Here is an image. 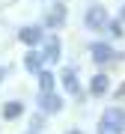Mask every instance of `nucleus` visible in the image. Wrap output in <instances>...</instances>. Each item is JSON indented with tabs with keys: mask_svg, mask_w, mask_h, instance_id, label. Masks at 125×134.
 Listing matches in <instances>:
<instances>
[{
	"mask_svg": "<svg viewBox=\"0 0 125 134\" xmlns=\"http://www.w3.org/2000/svg\"><path fill=\"white\" fill-rule=\"evenodd\" d=\"M72 134H81V131H72Z\"/></svg>",
	"mask_w": 125,
	"mask_h": 134,
	"instance_id": "obj_16",
	"label": "nucleus"
},
{
	"mask_svg": "<svg viewBox=\"0 0 125 134\" xmlns=\"http://www.w3.org/2000/svg\"><path fill=\"white\" fill-rule=\"evenodd\" d=\"M89 51H92V60H95V63H107V60H113V51H110V45H107V42H95Z\"/></svg>",
	"mask_w": 125,
	"mask_h": 134,
	"instance_id": "obj_5",
	"label": "nucleus"
},
{
	"mask_svg": "<svg viewBox=\"0 0 125 134\" xmlns=\"http://www.w3.org/2000/svg\"><path fill=\"white\" fill-rule=\"evenodd\" d=\"M119 96H122V98H125V83H122V86H119Z\"/></svg>",
	"mask_w": 125,
	"mask_h": 134,
	"instance_id": "obj_14",
	"label": "nucleus"
},
{
	"mask_svg": "<svg viewBox=\"0 0 125 134\" xmlns=\"http://www.w3.org/2000/svg\"><path fill=\"white\" fill-rule=\"evenodd\" d=\"M107 24V12L101 9V6H92V9H87V27L89 30H101Z\"/></svg>",
	"mask_w": 125,
	"mask_h": 134,
	"instance_id": "obj_3",
	"label": "nucleus"
},
{
	"mask_svg": "<svg viewBox=\"0 0 125 134\" xmlns=\"http://www.w3.org/2000/svg\"><path fill=\"white\" fill-rule=\"evenodd\" d=\"M104 27H107V30H110V33H113L116 39H119V36H122V27H119V21H116V24H104Z\"/></svg>",
	"mask_w": 125,
	"mask_h": 134,
	"instance_id": "obj_13",
	"label": "nucleus"
},
{
	"mask_svg": "<svg viewBox=\"0 0 125 134\" xmlns=\"http://www.w3.org/2000/svg\"><path fill=\"white\" fill-rule=\"evenodd\" d=\"M3 75H6V72H3V69H0V81H3Z\"/></svg>",
	"mask_w": 125,
	"mask_h": 134,
	"instance_id": "obj_15",
	"label": "nucleus"
},
{
	"mask_svg": "<svg viewBox=\"0 0 125 134\" xmlns=\"http://www.w3.org/2000/svg\"><path fill=\"white\" fill-rule=\"evenodd\" d=\"M18 39L27 42V45H36V42H42V30H39V27H24L18 33Z\"/></svg>",
	"mask_w": 125,
	"mask_h": 134,
	"instance_id": "obj_6",
	"label": "nucleus"
},
{
	"mask_svg": "<svg viewBox=\"0 0 125 134\" xmlns=\"http://www.w3.org/2000/svg\"><path fill=\"white\" fill-rule=\"evenodd\" d=\"M27 69L39 75V57H36V54H30V57H27Z\"/></svg>",
	"mask_w": 125,
	"mask_h": 134,
	"instance_id": "obj_12",
	"label": "nucleus"
},
{
	"mask_svg": "<svg viewBox=\"0 0 125 134\" xmlns=\"http://www.w3.org/2000/svg\"><path fill=\"white\" fill-rule=\"evenodd\" d=\"M42 60H48V63H57L60 60V39L57 36H45L42 39Z\"/></svg>",
	"mask_w": 125,
	"mask_h": 134,
	"instance_id": "obj_2",
	"label": "nucleus"
},
{
	"mask_svg": "<svg viewBox=\"0 0 125 134\" xmlns=\"http://www.w3.org/2000/svg\"><path fill=\"white\" fill-rule=\"evenodd\" d=\"M39 86H42V92H48V90H54V75L51 72H39Z\"/></svg>",
	"mask_w": 125,
	"mask_h": 134,
	"instance_id": "obj_10",
	"label": "nucleus"
},
{
	"mask_svg": "<svg viewBox=\"0 0 125 134\" xmlns=\"http://www.w3.org/2000/svg\"><path fill=\"white\" fill-rule=\"evenodd\" d=\"M21 113H24V104H21V101H9V104L3 107V116H6V119H18Z\"/></svg>",
	"mask_w": 125,
	"mask_h": 134,
	"instance_id": "obj_9",
	"label": "nucleus"
},
{
	"mask_svg": "<svg viewBox=\"0 0 125 134\" xmlns=\"http://www.w3.org/2000/svg\"><path fill=\"white\" fill-rule=\"evenodd\" d=\"M98 134H125V110L122 107H107L101 113Z\"/></svg>",
	"mask_w": 125,
	"mask_h": 134,
	"instance_id": "obj_1",
	"label": "nucleus"
},
{
	"mask_svg": "<svg viewBox=\"0 0 125 134\" xmlns=\"http://www.w3.org/2000/svg\"><path fill=\"white\" fill-rule=\"evenodd\" d=\"M39 107H42L45 113H57V110L62 107V101H60L57 96H54L51 90H48V92H42V98H39Z\"/></svg>",
	"mask_w": 125,
	"mask_h": 134,
	"instance_id": "obj_4",
	"label": "nucleus"
},
{
	"mask_svg": "<svg viewBox=\"0 0 125 134\" xmlns=\"http://www.w3.org/2000/svg\"><path fill=\"white\" fill-rule=\"evenodd\" d=\"M62 18H66V9H62V3H57V6H54V12L45 18V27H60Z\"/></svg>",
	"mask_w": 125,
	"mask_h": 134,
	"instance_id": "obj_7",
	"label": "nucleus"
},
{
	"mask_svg": "<svg viewBox=\"0 0 125 134\" xmlns=\"http://www.w3.org/2000/svg\"><path fill=\"white\" fill-rule=\"evenodd\" d=\"M122 18H125V9H122Z\"/></svg>",
	"mask_w": 125,
	"mask_h": 134,
	"instance_id": "obj_17",
	"label": "nucleus"
},
{
	"mask_svg": "<svg viewBox=\"0 0 125 134\" xmlns=\"http://www.w3.org/2000/svg\"><path fill=\"white\" fill-rule=\"evenodd\" d=\"M62 86H66L69 92H77L81 86H77V77H75V72H66L62 75Z\"/></svg>",
	"mask_w": 125,
	"mask_h": 134,
	"instance_id": "obj_11",
	"label": "nucleus"
},
{
	"mask_svg": "<svg viewBox=\"0 0 125 134\" xmlns=\"http://www.w3.org/2000/svg\"><path fill=\"white\" fill-rule=\"evenodd\" d=\"M107 86H110V83H107V75H95V77L89 81V92L101 96V92H107Z\"/></svg>",
	"mask_w": 125,
	"mask_h": 134,
	"instance_id": "obj_8",
	"label": "nucleus"
}]
</instances>
